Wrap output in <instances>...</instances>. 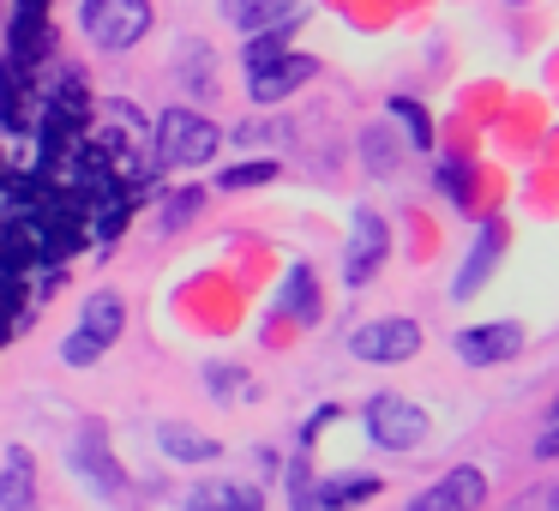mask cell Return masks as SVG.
Instances as JSON below:
<instances>
[{"mask_svg":"<svg viewBox=\"0 0 559 511\" xmlns=\"http://www.w3.org/2000/svg\"><path fill=\"white\" fill-rule=\"evenodd\" d=\"M115 337H127V301L115 289H91L79 307V325L61 337V361L67 367H91L115 349Z\"/></svg>","mask_w":559,"mask_h":511,"instance_id":"6da1fadb","label":"cell"},{"mask_svg":"<svg viewBox=\"0 0 559 511\" xmlns=\"http://www.w3.org/2000/svg\"><path fill=\"white\" fill-rule=\"evenodd\" d=\"M223 145V127L199 109H163L157 115V163L163 169H199Z\"/></svg>","mask_w":559,"mask_h":511,"instance_id":"7a4b0ae2","label":"cell"},{"mask_svg":"<svg viewBox=\"0 0 559 511\" xmlns=\"http://www.w3.org/2000/svg\"><path fill=\"white\" fill-rule=\"evenodd\" d=\"M151 0H85L79 7V25H85L91 49L103 55H127L151 37Z\"/></svg>","mask_w":559,"mask_h":511,"instance_id":"3957f363","label":"cell"},{"mask_svg":"<svg viewBox=\"0 0 559 511\" xmlns=\"http://www.w3.org/2000/svg\"><path fill=\"white\" fill-rule=\"evenodd\" d=\"M67 470L79 475V482L91 487L97 499H127V470L115 463V451H109V433H103V421H85L73 439H67Z\"/></svg>","mask_w":559,"mask_h":511,"instance_id":"277c9868","label":"cell"},{"mask_svg":"<svg viewBox=\"0 0 559 511\" xmlns=\"http://www.w3.org/2000/svg\"><path fill=\"white\" fill-rule=\"evenodd\" d=\"M361 427L379 451H415L427 439V409L409 397H397V391H379V397H367Z\"/></svg>","mask_w":559,"mask_h":511,"instance_id":"5b68a950","label":"cell"},{"mask_svg":"<svg viewBox=\"0 0 559 511\" xmlns=\"http://www.w3.org/2000/svg\"><path fill=\"white\" fill-rule=\"evenodd\" d=\"M349 355L367 367H403L421 355V325L403 313H385V319H367V325H355L349 337Z\"/></svg>","mask_w":559,"mask_h":511,"instance_id":"8992f818","label":"cell"},{"mask_svg":"<svg viewBox=\"0 0 559 511\" xmlns=\"http://www.w3.org/2000/svg\"><path fill=\"white\" fill-rule=\"evenodd\" d=\"M379 487L385 482H379L373 470H343V475H325V482H313L307 470H295L289 499H295V511H343V506H355V499H373Z\"/></svg>","mask_w":559,"mask_h":511,"instance_id":"52a82bcc","label":"cell"},{"mask_svg":"<svg viewBox=\"0 0 559 511\" xmlns=\"http://www.w3.org/2000/svg\"><path fill=\"white\" fill-rule=\"evenodd\" d=\"M313 73H319L313 55L283 49V55H271V61L247 67V103H253V109H277V103H289L295 91H301L307 79H313Z\"/></svg>","mask_w":559,"mask_h":511,"instance_id":"ba28073f","label":"cell"},{"mask_svg":"<svg viewBox=\"0 0 559 511\" xmlns=\"http://www.w3.org/2000/svg\"><path fill=\"white\" fill-rule=\"evenodd\" d=\"M385 253H391V229H385V217H379L373 205H361L349 217V253H343V283L349 289H367V283L379 277V265H385Z\"/></svg>","mask_w":559,"mask_h":511,"instance_id":"9c48e42d","label":"cell"},{"mask_svg":"<svg viewBox=\"0 0 559 511\" xmlns=\"http://www.w3.org/2000/svg\"><path fill=\"white\" fill-rule=\"evenodd\" d=\"M518 349H523L518 319H487V325H469V331L451 337V355H457L463 367H499V361H511Z\"/></svg>","mask_w":559,"mask_h":511,"instance_id":"30bf717a","label":"cell"},{"mask_svg":"<svg viewBox=\"0 0 559 511\" xmlns=\"http://www.w3.org/2000/svg\"><path fill=\"white\" fill-rule=\"evenodd\" d=\"M499 253H506V217H487L481 229H475L469 253H463L457 277H451V301H469V295H481V283L493 277Z\"/></svg>","mask_w":559,"mask_h":511,"instance_id":"8fae6325","label":"cell"},{"mask_svg":"<svg viewBox=\"0 0 559 511\" xmlns=\"http://www.w3.org/2000/svg\"><path fill=\"white\" fill-rule=\"evenodd\" d=\"M481 499H487V475L475 463H463V470H445L439 482H427L409 499V511H481Z\"/></svg>","mask_w":559,"mask_h":511,"instance_id":"7c38bea8","label":"cell"},{"mask_svg":"<svg viewBox=\"0 0 559 511\" xmlns=\"http://www.w3.org/2000/svg\"><path fill=\"white\" fill-rule=\"evenodd\" d=\"M217 13H223V25L259 37L271 25H295L301 19V0H217Z\"/></svg>","mask_w":559,"mask_h":511,"instance_id":"4fadbf2b","label":"cell"},{"mask_svg":"<svg viewBox=\"0 0 559 511\" xmlns=\"http://www.w3.org/2000/svg\"><path fill=\"white\" fill-rule=\"evenodd\" d=\"M277 313H289L295 325H319V319H325V301H319V271L307 265V259H295L289 277H283Z\"/></svg>","mask_w":559,"mask_h":511,"instance_id":"5bb4252c","label":"cell"},{"mask_svg":"<svg viewBox=\"0 0 559 511\" xmlns=\"http://www.w3.org/2000/svg\"><path fill=\"white\" fill-rule=\"evenodd\" d=\"M187 511H265V494L253 482H199L187 494Z\"/></svg>","mask_w":559,"mask_h":511,"instance_id":"9a60e30c","label":"cell"},{"mask_svg":"<svg viewBox=\"0 0 559 511\" xmlns=\"http://www.w3.org/2000/svg\"><path fill=\"white\" fill-rule=\"evenodd\" d=\"M31 499H37V463L25 445H13L0 463V511H31Z\"/></svg>","mask_w":559,"mask_h":511,"instance_id":"2e32d148","label":"cell"},{"mask_svg":"<svg viewBox=\"0 0 559 511\" xmlns=\"http://www.w3.org/2000/svg\"><path fill=\"white\" fill-rule=\"evenodd\" d=\"M157 451H163V457H175V463H211V457H217V439H211V433H199V427H157Z\"/></svg>","mask_w":559,"mask_h":511,"instance_id":"e0dca14e","label":"cell"},{"mask_svg":"<svg viewBox=\"0 0 559 511\" xmlns=\"http://www.w3.org/2000/svg\"><path fill=\"white\" fill-rule=\"evenodd\" d=\"M385 109H391V121L409 133L415 151H433V115H427L421 103H415V97H385Z\"/></svg>","mask_w":559,"mask_h":511,"instance_id":"ac0fdd59","label":"cell"},{"mask_svg":"<svg viewBox=\"0 0 559 511\" xmlns=\"http://www.w3.org/2000/svg\"><path fill=\"white\" fill-rule=\"evenodd\" d=\"M283 175L277 157H259V163H235V169L217 175V193H247V187H271Z\"/></svg>","mask_w":559,"mask_h":511,"instance_id":"d6986e66","label":"cell"},{"mask_svg":"<svg viewBox=\"0 0 559 511\" xmlns=\"http://www.w3.org/2000/svg\"><path fill=\"white\" fill-rule=\"evenodd\" d=\"M199 211H205V187H175V193L169 199H163V211H157V223H163V229H187V223H193L199 217Z\"/></svg>","mask_w":559,"mask_h":511,"instance_id":"ffe728a7","label":"cell"},{"mask_svg":"<svg viewBox=\"0 0 559 511\" xmlns=\"http://www.w3.org/2000/svg\"><path fill=\"white\" fill-rule=\"evenodd\" d=\"M295 25H301V19H295ZM295 25H271V31H259V37H247L241 67H259V61H271V55H283V49H289V31Z\"/></svg>","mask_w":559,"mask_h":511,"instance_id":"44dd1931","label":"cell"},{"mask_svg":"<svg viewBox=\"0 0 559 511\" xmlns=\"http://www.w3.org/2000/svg\"><path fill=\"white\" fill-rule=\"evenodd\" d=\"M361 163H367L373 175H391V169H397V145H391L385 127H367V133H361Z\"/></svg>","mask_w":559,"mask_h":511,"instance_id":"7402d4cb","label":"cell"},{"mask_svg":"<svg viewBox=\"0 0 559 511\" xmlns=\"http://www.w3.org/2000/svg\"><path fill=\"white\" fill-rule=\"evenodd\" d=\"M205 385H211V397H235V385H241V367H217V361H211V367H205Z\"/></svg>","mask_w":559,"mask_h":511,"instance_id":"603a6c76","label":"cell"},{"mask_svg":"<svg viewBox=\"0 0 559 511\" xmlns=\"http://www.w3.org/2000/svg\"><path fill=\"white\" fill-rule=\"evenodd\" d=\"M439 187H445L451 205H463V193H457V187H463V169H457V163H445V169H439Z\"/></svg>","mask_w":559,"mask_h":511,"instance_id":"cb8c5ba5","label":"cell"},{"mask_svg":"<svg viewBox=\"0 0 559 511\" xmlns=\"http://www.w3.org/2000/svg\"><path fill=\"white\" fill-rule=\"evenodd\" d=\"M554 445H559V439H554V421H547L542 439H535V457H554Z\"/></svg>","mask_w":559,"mask_h":511,"instance_id":"d4e9b609","label":"cell"}]
</instances>
